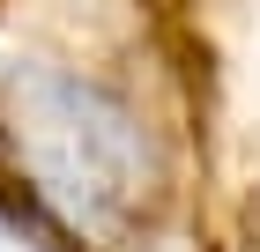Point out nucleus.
I'll return each mask as SVG.
<instances>
[{
    "mask_svg": "<svg viewBox=\"0 0 260 252\" xmlns=\"http://www.w3.org/2000/svg\"><path fill=\"white\" fill-rule=\"evenodd\" d=\"M30 156L45 186L82 215H104L134 178V126L82 82H30Z\"/></svg>",
    "mask_w": 260,
    "mask_h": 252,
    "instance_id": "f257e3e1",
    "label": "nucleus"
}]
</instances>
